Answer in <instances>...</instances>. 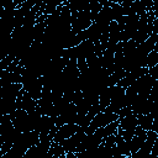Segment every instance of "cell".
Wrapping results in <instances>:
<instances>
[{
	"label": "cell",
	"mask_w": 158,
	"mask_h": 158,
	"mask_svg": "<svg viewBox=\"0 0 158 158\" xmlns=\"http://www.w3.org/2000/svg\"><path fill=\"white\" fill-rule=\"evenodd\" d=\"M118 120V116L117 114H112V112H106V111H100L99 114H96L93 120L90 121L88 128L85 130V133L86 135H90V133H94L95 130L100 128V127H104L114 121Z\"/></svg>",
	"instance_id": "cell-1"
},
{
	"label": "cell",
	"mask_w": 158,
	"mask_h": 158,
	"mask_svg": "<svg viewBox=\"0 0 158 158\" xmlns=\"http://www.w3.org/2000/svg\"><path fill=\"white\" fill-rule=\"evenodd\" d=\"M10 118H11L14 127L21 133L32 131L31 122H30V115L25 110H21V109L15 110L12 114H10Z\"/></svg>",
	"instance_id": "cell-2"
},
{
	"label": "cell",
	"mask_w": 158,
	"mask_h": 158,
	"mask_svg": "<svg viewBox=\"0 0 158 158\" xmlns=\"http://www.w3.org/2000/svg\"><path fill=\"white\" fill-rule=\"evenodd\" d=\"M80 130V127L77 125V123H65V125H62L59 127H57V131L53 136V139L52 142L54 143H60L63 141H65L67 138L72 137L74 133H77L78 131Z\"/></svg>",
	"instance_id": "cell-3"
},
{
	"label": "cell",
	"mask_w": 158,
	"mask_h": 158,
	"mask_svg": "<svg viewBox=\"0 0 158 158\" xmlns=\"http://www.w3.org/2000/svg\"><path fill=\"white\" fill-rule=\"evenodd\" d=\"M85 131L83 130V128H80L77 133H74L72 137H69V138H67L65 141H63V142H60L59 144L62 146V148L64 149V152L65 153H68V152H73V153H75V149H77V147L80 144V142L83 141V138L85 137Z\"/></svg>",
	"instance_id": "cell-4"
},
{
	"label": "cell",
	"mask_w": 158,
	"mask_h": 158,
	"mask_svg": "<svg viewBox=\"0 0 158 158\" xmlns=\"http://www.w3.org/2000/svg\"><path fill=\"white\" fill-rule=\"evenodd\" d=\"M146 138H147V131H144V130H142L141 127L137 126L136 130H135L133 137L128 141V144H130V153H131V154L136 153V152L142 147V144L144 143Z\"/></svg>",
	"instance_id": "cell-5"
},
{
	"label": "cell",
	"mask_w": 158,
	"mask_h": 158,
	"mask_svg": "<svg viewBox=\"0 0 158 158\" xmlns=\"http://www.w3.org/2000/svg\"><path fill=\"white\" fill-rule=\"evenodd\" d=\"M101 138H99L95 133H90V135H85V137L83 138V141L80 142V144L75 149V153H79V152H83V151H86V149H93V148H96L98 146L101 144Z\"/></svg>",
	"instance_id": "cell-6"
},
{
	"label": "cell",
	"mask_w": 158,
	"mask_h": 158,
	"mask_svg": "<svg viewBox=\"0 0 158 158\" xmlns=\"http://www.w3.org/2000/svg\"><path fill=\"white\" fill-rule=\"evenodd\" d=\"M54 120H56V117H51V116H41L40 121H38V125H37V127H36L35 131H37L41 136H46V135H48V133L56 127Z\"/></svg>",
	"instance_id": "cell-7"
},
{
	"label": "cell",
	"mask_w": 158,
	"mask_h": 158,
	"mask_svg": "<svg viewBox=\"0 0 158 158\" xmlns=\"http://www.w3.org/2000/svg\"><path fill=\"white\" fill-rule=\"evenodd\" d=\"M137 116V126L141 127L144 131H156V122H154V115L148 114V115H136Z\"/></svg>",
	"instance_id": "cell-8"
},
{
	"label": "cell",
	"mask_w": 158,
	"mask_h": 158,
	"mask_svg": "<svg viewBox=\"0 0 158 158\" xmlns=\"http://www.w3.org/2000/svg\"><path fill=\"white\" fill-rule=\"evenodd\" d=\"M117 128H118V120H116V121H114V122H111V123H109V125H106V126H104V127H100V128L95 130L94 133H95L99 138H101V141H102V139L106 138L107 136L115 135V133L117 132Z\"/></svg>",
	"instance_id": "cell-9"
},
{
	"label": "cell",
	"mask_w": 158,
	"mask_h": 158,
	"mask_svg": "<svg viewBox=\"0 0 158 158\" xmlns=\"http://www.w3.org/2000/svg\"><path fill=\"white\" fill-rule=\"evenodd\" d=\"M16 110V99L1 98L0 99V115H10Z\"/></svg>",
	"instance_id": "cell-10"
},
{
	"label": "cell",
	"mask_w": 158,
	"mask_h": 158,
	"mask_svg": "<svg viewBox=\"0 0 158 158\" xmlns=\"http://www.w3.org/2000/svg\"><path fill=\"white\" fill-rule=\"evenodd\" d=\"M137 127V116L135 114H131L123 118L118 120V128L117 130H136Z\"/></svg>",
	"instance_id": "cell-11"
},
{
	"label": "cell",
	"mask_w": 158,
	"mask_h": 158,
	"mask_svg": "<svg viewBox=\"0 0 158 158\" xmlns=\"http://www.w3.org/2000/svg\"><path fill=\"white\" fill-rule=\"evenodd\" d=\"M157 64H158V52H157V48H154L146 57V67L149 69Z\"/></svg>",
	"instance_id": "cell-12"
},
{
	"label": "cell",
	"mask_w": 158,
	"mask_h": 158,
	"mask_svg": "<svg viewBox=\"0 0 158 158\" xmlns=\"http://www.w3.org/2000/svg\"><path fill=\"white\" fill-rule=\"evenodd\" d=\"M48 153H49L51 156H56V157L65 154V152H64V149L62 148V146H60V144H58V143H54V142H52V143H51L49 149H48Z\"/></svg>",
	"instance_id": "cell-13"
},
{
	"label": "cell",
	"mask_w": 158,
	"mask_h": 158,
	"mask_svg": "<svg viewBox=\"0 0 158 158\" xmlns=\"http://www.w3.org/2000/svg\"><path fill=\"white\" fill-rule=\"evenodd\" d=\"M131 114H132L131 106H123V107L117 112V116H118V120H120V118H123V117H126V116H128V115H131Z\"/></svg>",
	"instance_id": "cell-14"
},
{
	"label": "cell",
	"mask_w": 158,
	"mask_h": 158,
	"mask_svg": "<svg viewBox=\"0 0 158 158\" xmlns=\"http://www.w3.org/2000/svg\"><path fill=\"white\" fill-rule=\"evenodd\" d=\"M65 158H78V157H77L75 153H73V152H68V153H65Z\"/></svg>",
	"instance_id": "cell-15"
},
{
	"label": "cell",
	"mask_w": 158,
	"mask_h": 158,
	"mask_svg": "<svg viewBox=\"0 0 158 158\" xmlns=\"http://www.w3.org/2000/svg\"><path fill=\"white\" fill-rule=\"evenodd\" d=\"M121 158H131V156L130 157H121Z\"/></svg>",
	"instance_id": "cell-16"
}]
</instances>
